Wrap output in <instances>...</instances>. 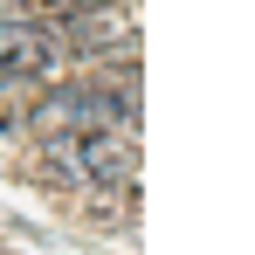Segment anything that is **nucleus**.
Returning a JSON list of instances; mask_svg holds the SVG:
<instances>
[{
  "instance_id": "f257e3e1",
  "label": "nucleus",
  "mask_w": 255,
  "mask_h": 255,
  "mask_svg": "<svg viewBox=\"0 0 255 255\" xmlns=\"http://www.w3.org/2000/svg\"><path fill=\"white\" fill-rule=\"evenodd\" d=\"M131 125V97H118L111 83H69L55 90L42 111H35V131L42 138H90V131H125Z\"/></svg>"
},
{
  "instance_id": "f03ea898",
  "label": "nucleus",
  "mask_w": 255,
  "mask_h": 255,
  "mask_svg": "<svg viewBox=\"0 0 255 255\" xmlns=\"http://www.w3.org/2000/svg\"><path fill=\"white\" fill-rule=\"evenodd\" d=\"M48 69H55V35L35 21H0V83L48 76Z\"/></svg>"
},
{
  "instance_id": "7ed1b4c3",
  "label": "nucleus",
  "mask_w": 255,
  "mask_h": 255,
  "mask_svg": "<svg viewBox=\"0 0 255 255\" xmlns=\"http://www.w3.org/2000/svg\"><path fill=\"white\" fill-rule=\"evenodd\" d=\"M62 159L83 172V179H125V172H131V131H90V138H69Z\"/></svg>"
},
{
  "instance_id": "20e7f679",
  "label": "nucleus",
  "mask_w": 255,
  "mask_h": 255,
  "mask_svg": "<svg viewBox=\"0 0 255 255\" xmlns=\"http://www.w3.org/2000/svg\"><path fill=\"white\" fill-rule=\"evenodd\" d=\"M118 14L111 7H83V21H69V42H118Z\"/></svg>"
},
{
  "instance_id": "39448f33",
  "label": "nucleus",
  "mask_w": 255,
  "mask_h": 255,
  "mask_svg": "<svg viewBox=\"0 0 255 255\" xmlns=\"http://www.w3.org/2000/svg\"><path fill=\"white\" fill-rule=\"evenodd\" d=\"M0 255H7V249H0Z\"/></svg>"
}]
</instances>
